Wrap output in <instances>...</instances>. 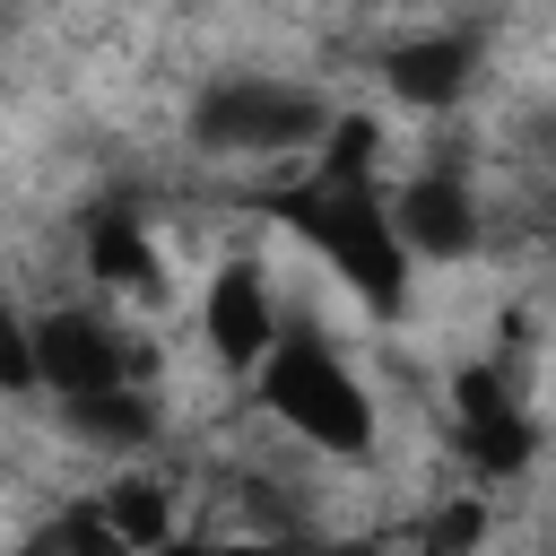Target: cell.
<instances>
[{
    "label": "cell",
    "instance_id": "3957f363",
    "mask_svg": "<svg viewBox=\"0 0 556 556\" xmlns=\"http://www.w3.org/2000/svg\"><path fill=\"white\" fill-rule=\"evenodd\" d=\"M321 130H330L321 96L313 87H287V78H217L191 104V139L208 156H269V148H304Z\"/></svg>",
    "mask_w": 556,
    "mask_h": 556
},
{
    "label": "cell",
    "instance_id": "7a4b0ae2",
    "mask_svg": "<svg viewBox=\"0 0 556 556\" xmlns=\"http://www.w3.org/2000/svg\"><path fill=\"white\" fill-rule=\"evenodd\" d=\"M261 400L313 443V452H339V460H365L374 452V400L365 382L313 339V330H287L261 365Z\"/></svg>",
    "mask_w": 556,
    "mask_h": 556
},
{
    "label": "cell",
    "instance_id": "30bf717a",
    "mask_svg": "<svg viewBox=\"0 0 556 556\" xmlns=\"http://www.w3.org/2000/svg\"><path fill=\"white\" fill-rule=\"evenodd\" d=\"M70 408V434L78 443H104V452H139L148 434H156V417H148V400L122 382V391H96V400H61Z\"/></svg>",
    "mask_w": 556,
    "mask_h": 556
},
{
    "label": "cell",
    "instance_id": "7c38bea8",
    "mask_svg": "<svg viewBox=\"0 0 556 556\" xmlns=\"http://www.w3.org/2000/svg\"><path fill=\"white\" fill-rule=\"evenodd\" d=\"M486 547V495H452L417 521V556H478Z\"/></svg>",
    "mask_w": 556,
    "mask_h": 556
},
{
    "label": "cell",
    "instance_id": "5b68a950",
    "mask_svg": "<svg viewBox=\"0 0 556 556\" xmlns=\"http://www.w3.org/2000/svg\"><path fill=\"white\" fill-rule=\"evenodd\" d=\"M200 321H208V348H217V365H235V374H261V365H269V348L287 339V321H278V295H269V278H261L252 261H226V269L208 278V304H200Z\"/></svg>",
    "mask_w": 556,
    "mask_h": 556
},
{
    "label": "cell",
    "instance_id": "6da1fadb",
    "mask_svg": "<svg viewBox=\"0 0 556 556\" xmlns=\"http://www.w3.org/2000/svg\"><path fill=\"white\" fill-rule=\"evenodd\" d=\"M287 217H295V235L356 287V304L365 313H400L408 304V243H400V226H391V200H374L365 182H313V191H295L287 200Z\"/></svg>",
    "mask_w": 556,
    "mask_h": 556
},
{
    "label": "cell",
    "instance_id": "8fae6325",
    "mask_svg": "<svg viewBox=\"0 0 556 556\" xmlns=\"http://www.w3.org/2000/svg\"><path fill=\"white\" fill-rule=\"evenodd\" d=\"M104 521L130 539V556H165L174 547V504L156 478H113L104 486Z\"/></svg>",
    "mask_w": 556,
    "mask_h": 556
},
{
    "label": "cell",
    "instance_id": "277c9868",
    "mask_svg": "<svg viewBox=\"0 0 556 556\" xmlns=\"http://www.w3.org/2000/svg\"><path fill=\"white\" fill-rule=\"evenodd\" d=\"M35 356H43V382H52L61 400L122 391L130 374H148V365H156L148 348H122L96 313H43V321H35Z\"/></svg>",
    "mask_w": 556,
    "mask_h": 556
},
{
    "label": "cell",
    "instance_id": "5bb4252c",
    "mask_svg": "<svg viewBox=\"0 0 556 556\" xmlns=\"http://www.w3.org/2000/svg\"><path fill=\"white\" fill-rule=\"evenodd\" d=\"M61 547H70V556H130V539H122V530L104 521V504H96V513H70Z\"/></svg>",
    "mask_w": 556,
    "mask_h": 556
},
{
    "label": "cell",
    "instance_id": "2e32d148",
    "mask_svg": "<svg viewBox=\"0 0 556 556\" xmlns=\"http://www.w3.org/2000/svg\"><path fill=\"white\" fill-rule=\"evenodd\" d=\"M165 556H208V547H165Z\"/></svg>",
    "mask_w": 556,
    "mask_h": 556
},
{
    "label": "cell",
    "instance_id": "9c48e42d",
    "mask_svg": "<svg viewBox=\"0 0 556 556\" xmlns=\"http://www.w3.org/2000/svg\"><path fill=\"white\" fill-rule=\"evenodd\" d=\"M469 43L460 35H417V43H400L391 52V96L400 104H417V113H443L460 87H469Z\"/></svg>",
    "mask_w": 556,
    "mask_h": 556
},
{
    "label": "cell",
    "instance_id": "4fadbf2b",
    "mask_svg": "<svg viewBox=\"0 0 556 556\" xmlns=\"http://www.w3.org/2000/svg\"><path fill=\"white\" fill-rule=\"evenodd\" d=\"M374 122L365 113H348V122H330V139H321V182H365V165H374Z\"/></svg>",
    "mask_w": 556,
    "mask_h": 556
},
{
    "label": "cell",
    "instance_id": "ba28073f",
    "mask_svg": "<svg viewBox=\"0 0 556 556\" xmlns=\"http://www.w3.org/2000/svg\"><path fill=\"white\" fill-rule=\"evenodd\" d=\"M87 269L122 295H165V269H156V243L139 226V208H96L87 226Z\"/></svg>",
    "mask_w": 556,
    "mask_h": 556
},
{
    "label": "cell",
    "instance_id": "8992f818",
    "mask_svg": "<svg viewBox=\"0 0 556 556\" xmlns=\"http://www.w3.org/2000/svg\"><path fill=\"white\" fill-rule=\"evenodd\" d=\"M452 434H460V460L478 469V478H513V469H530V426H521V408L504 400V382L486 374V365H469L460 382H452Z\"/></svg>",
    "mask_w": 556,
    "mask_h": 556
},
{
    "label": "cell",
    "instance_id": "9a60e30c",
    "mask_svg": "<svg viewBox=\"0 0 556 556\" xmlns=\"http://www.w3.org/2000/svg\"><path fill=\"white\" fill-rule=\"evenodd\" d=\"M208 556H269V547H208Z\"/></svg>",
    "mask_w": 556,
    "mask_h": 556
},
{
    "label": "cell",
    "instance_id": "52a82bcc",
    "mask_svg": "<svg viewBox=\"0 0 556 556\" xmlns=\"http://www.w3.org/2000/svg\"><path fill=\"white\" fill-rule=\"evenodd\" d=\"M391 226L417 261H460L478 243V200H469L460 174H408L391 191Z\"/></svg>",
    "mask_w": 556,
    "mask_h": 556
}]
</instances>
